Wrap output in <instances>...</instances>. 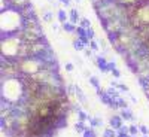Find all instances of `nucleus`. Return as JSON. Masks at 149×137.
Masks as SVG:
<instances>
[{"label":"nucleus","mask_w":149,"mask_h":137,"mask_svg":"<svg viewBox=\"0 0 149 137\" xmlns=\"http://www.w3.org/2000/svg\"><path fill=\"white\" fill-rule=\"evenodd\" d=\"M6 5H8L9 8H12V9H15V10H19V12H21L22 9L29 8L31 3H30V0H8Z\"/></svg>","instance_id":"obj_1"},{"label":"nucleus","mask_w":149,"mask_h":137,"mask_svg":"<svg viewBox=\"0 0 149 137\" xmlns=\"http://www.w3.org/2000/svg\"><path fill=\"white\" fill-rule=\"evenodd\" d=\"M116 2L122 6H131V5H140L143 3V0H116Z\"/></svg>","instance_id":"obj_2"},{"label":"nucleus","mask_w":149,"mask_h":137,"mask_svg":"<svg viewBox=\"0 0 149 137\" xmlns=\"http://www.w3.org/2000/svg\"><path fill=\"white\" fill-rule=\"evenodd\" d=\"M110 124H112V125H115V128H121L122 127V121H121L119 116H113L110 119Z\"/></svg>","instance_id":"obj_3"},{"label":"nucleus","mask_w":149,"mask_h":137,"mask_svg":"<svg viewBox=\"0 0 149 137\" xmlns=\"http://www.w3.org/2000/svg\"><path fill=\"white\" fill-rule=\"evenodd\" d=\"M78 18H79V15H78L76 9H72V12H70V21H72V22H76Z\"/></svg>","instance_id":"obj_4"},{"label":"nucleus","mask_w":149,"mask_h":137,"mask_svg":"<svg viewBox=\"0 0 149 137\" xmlns=\"http://www.w3.org/2000/svg\"><path fill=\"white\" fill-rule=\"evenodd\" d=\"M74 128H76V131H79V133H82V134H84V133H85V130H86V128H84V124H82V122H78Z\"/></svg>","instance_id":"obj_5"},{"label":"nucleus","mask_w":149,"mask_h":137,"mask_svg":"<svg viewBox=\"0 0 149 137\" xmlns=\"http://www.w3.org/2000/svg\"><path fill=\"white\" fill-rule=\"evenodd\" d=\"M74 49H78V51H82V49H85V45H82V42H74Z\"/></svg>","instance_id":"obj_6"},{"label":"nucleus","mask_w":149,"mask_h":137,"mask_svg":"<svg viewBox=\"0 0 149 137\" xmlns=\"http://www.w3.org/2000/svg\"><path fill=\"white\" fill-rule=\"evenodd\" d=\"M58 17H60V21H61V22H66V19H67V15L64 14V10H60Z\"/></svg>","instance_id":"obj_7"},{"label":"nucleus","mask_w":149,"mask_h":137,"mask_svg":"<svg viewBox=\"0 0 149 137\" xmlns=\"http://www.w3.org/2000/svg\"><path fill=\"white\" fill-rule=\"evenodd\" d=\"M104 137H118V134H115L112 130H106L104 131Z\"/></svg>","instance_id":"obj_8"},{"label":"nucleus","mask_w":149,"mask_h":137,"mask_svg":"<svg viewBox=\"0 0 149 137\" xmlns=\"http://www.w3.org/2000/svg\"><path fill=\"white\" fill-rule=\"evenodd\" d=\"M122 118H124V119H133L131 112H128V110L125 112V110H124V112H122Z\"/></svg>","instance_id":"obj_9"},{"label":"nucleus","mask_w":149,"mask_h":137,"mask_svg":"<svg viewBox=\"0 0 149 137\" xmlns=\"http://www.w3.org/2000/svg\"><path fill=\"white\" fill-rule=\"evenodd\" d=\"M137 131H139V128H137V127H134V125H131V127L128 128V133H130L131 136H134V134H137Z\"/></svg>","instance_id":"obj_10"},{"label":"nucleus","mask_w":149,"mask_h":137,"mask_svg":"<svg viewBox=\"0 0 149 137\" xmlns=\"http://www.w3.org/2000/svg\"><path fill=\"white\" fill-rule=\"evenodd\" d=\"M84 137H95V134H94V131H93V130H85Z\"/></svg>","instance_id":"obj_11"},{"label":"nucleus","mask_w":149,"mask_h":137,"mask_svg":"<svg viewBox=\"0 0 149 137\" xmlns=\"http://www.w3.org/2000/svg\"><path fill=\"white\" fill-rule=\"evenodd\" d=\"M64 30H69V31H73V30H74V27L72 26V24H69V22H64Z\"/></svg>","instance_id":"obj_12"},{"label":"nucleus","mask_w":149,"mask_h":137,"mask_svg":"<svg viewBox=\"0 0 149 137\" xmlns=\"http://www.w3.org/2000/svg\"><path fill=\"white\" fill-rule=\"evenodd\" d=\"M81 22H82V27H85V29H90V22L86 21L85 18H82V21H81Z\"/></svg>","instance_id":"obj_13"},{"label":"nucleus","mask_w":149,"mask_h":137,"mask_svg":"<svg viewBox=\"0 0 149 137\" xmlns=\"http://www.w3.org/2000/svg\"><path fill=\"white\" fill-rule=\"evenodd\" d=\"M45 21H48V22L52 21V15L49 14V12H46V14H45Z\"/></svg>","instance_id":"obj_14"},{"label":"nucleus","mask_w":149,"mask_h":137,"mask_svg":"<svg viewBox=\"0 0 149 137\" xmlns=\"http://www.w3.org/2000/svg\"><path fill=\"white\" fill-rule=\"evenodd\" d=\"M66 70H67V72H72V70H73V64H72V63H67V64H66Z\"/></svg>","instance_id":"obj_15"},{"label":"nucleus","mask_w":149,"mask_h":137,"mask_svg":"<svg viewBox=\"0 0 149 137\" xmlns=\"http://www.w3.org/2000/svg\"><path fill=\"white\" fill-rule=\"evenodd\" d=\"M91 48H93V49H97V48H98V46H97V42H95V40H91Z\"/></svg>","instance_id":"obj_16"},{"label":"nucleus","mask_w":149,"mask_h":137,"mask_svg":"<svg viewBox=\"0 0 149 137\" xmlns=\"http://www.w3.org/2000/svg\"><path fill=\"white\" fill-rule=\"evenodd\" d=\"M140 131H142V133H145V134H148V128H146L145 125H142V127H140Z\"/></svg>","instance_id":"obj_17"},{"label":"nucleus","mask_w":149,"mask_h":137,"mask_svg":"<svg viewBox=\"0 0 149 137\" xmlns=\"http://www.w3.org/2000/svg\"><path fill=\"white\" fill-rule=\"evenodd\" d=\"M79 118H81L82 121L85 119V113H84V112H82V110H79Z\"/></svg>","instance_id":"obj_18"},{"label":"nucleus","mask_w":149,"mask_h":137,"mask_svg":"<svg viewBox=\"0 0 149 137\" xmlns=\"http://www.w3.org/2000/svg\"><path fill=\"white\" fill-rule=\"evenodd\" d=\"M143 45H145V48H146V51L149 52V40H146V42H145Z\"/></svg>","instance_id":"obj_19"},{"label":"nucleus","mask_w":149,"mask_h":137,"mask_svg":"<svg viewBox=\"0 0 149 137\" xmlns=\"http://www.w3.org/2000/svg\"><path fill=\"white\" fill-rule=\"evenodd\" d=\"M61 2H63V3H69V0H61Z\"/></svg>","instance_id":"obj_20"},{"label":"nucleus","mask_w":149,"mask_h":137,"mask_svg":"<svg viewBox=\"0 0 149 137\" xmlns=\"http://www.w3.org/2000/svg\"><path fill=\"white\" fill-rule=\"evenodd\" d=\"M143 137H148V136H143Z\"/></svg>","instance_id":"obj_21"},{"label":"nucleus","mask_w":149,"mask_h":137,"mask_svg":"<svg viewBox=\"0 0 149 137\" xmlns=\"http://www.w3.org/2000/svg\"><path fill=\"white\" fill-rule=\"evenodd\" d=\"M131 137H134V136H131Z\"/></svg>","instance_id":"obj_22"}]
</instances>
